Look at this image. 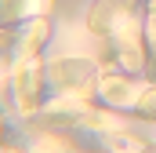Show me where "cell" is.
I'll use <instances>...</instances> for the list:
<instances>
[{
  "instance_id": "obj_5",
  "label": "cell",
  "mask_w": 156,
  "mask_h": 153,
  "mask_svg": "<svg viewBox=\"0 0 156 153\" xmlns=\"http://www.w3.org/2000/svg\"><path fill=\"white\" fill-rule=\"evenodd\" d=\"M142 113H149V117H156V88L142 99Z\"/></svg>"
},
{
  "instance_id": "obj_1",
  "label": "cell",
  "mask_w": 156,
  "mask_h": 153,
  "mask_svg": "<svg viewBox=\"0 0 156 153\" xmlns=\"http://www.w3.org/2000/svg\"><path fill=\"white\" fill-rule=\"evenodd\" d=\"M91 76L94 69L87 62H62L55 66V84L62 95H73V99H87L91 95Z\"/></svg>"
},
{
  "instance_id": "obj_3",
  "label": "cell",
  "mask_w": 156,
  "mask_h": 153,
  "mask_svg": "<svg viewBox=\"0 0 156 153\" xmlns=\"http://www.w3.org/2000/svg\"><path fill=\"white\" fill-rule=\"evenodd\" d=\"M37 88H40V76H37V73H22V76H18L22 110H37Z\"/></svg>"
},
{
  "instance_id": "obj_4",
  "label": "cell",
  "mask_w": 156,
  "mask_h": 153,
  "mask_svg": "<svg viewBox=\"0 0 156 153\" xmlns=\"http://www.w3.org/2000/svg\"><path fill=\"white\" fill-rule=\"evenodd\" d=\"M145 37H149V47L156 51V0H149V18H145Z\"/></svg>"
},
{
  "instance_id": "obj_2",
  "label": "cell",
  "mask_w": 156,
  "mask_h": 153,
  "mask_svg": "<svg viewBox=\"0 0 156 153\" xmlns=\"http://www.w3.org/2000/svg\"><path fill=\"white\" fill-rule=\"evenodd\" d=\"M102 95L113 102V106H131L134 95H138V84H123V80H113V76H102Z\"/></svg>"
}]
</instances>
